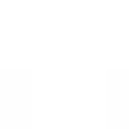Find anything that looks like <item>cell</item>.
Wrapping results in <instances>:
<instances>
[]
</instances>
